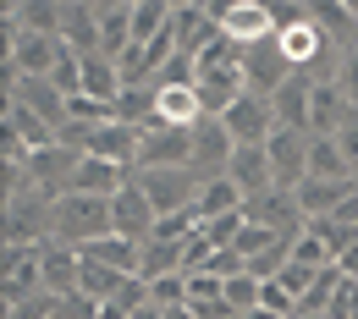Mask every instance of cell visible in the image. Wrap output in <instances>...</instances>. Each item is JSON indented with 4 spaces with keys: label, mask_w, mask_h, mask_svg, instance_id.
Here are the masks:
<instances>
[{
    "label": "cell",
    "mask_w": 358,
    "mask_h": 319,
    "mask_svg": "<svg viewBox=\"0 0 358 319\" xmlns=\"http://www.w3.org/2000/svg\"><path fill=\"white\" fill-rule=\"evenodd\" d=\"M110 231H116V215H110V198H99V193H61L50 204V237L55 242L89 248Z\"/></svg>",
    "instance_id": "6da1fadb"
},
{
    "label": "cell",
    "mask_w": 358,
    "mask_h": 319,
    "mask_svg": "<svg viewBox=\"0 0 358 319\" xmlns=\"http://www.w3.org/2000/svg\"><path fill=\"white\" fill-rule=\"evenodd\" d=\"M50 204L55 198L34 193V187L11 193L6 198V215H0V242L6 248H45L50 242Z\"/></svg>",
    "instance_id": "7a4b0ae2"
},
{
    "label": "cell",
    "mask_w": 358,
    "mask_h": 319,
    "mask_svg": "<svg viewBox=\"0 0 358 319\" xmlns=\"http://www.w3.org/2000/svg\"><path fill=\"white\" fill-rule=\"evenodd\" d=\"M204 11L215 17V28H221L231 45H265V39H275L270 0H210Z\"/></svg>",
    "instance_id": "3957f363"
},
{
    "label": "cell",
    "mask_w": 358,
    "mask_h": 319,
    "mask_svg": "<svg viewBox=\"0 0 358 319\" xmlns=\"http://www.w3.org/2000/svg\"><path fill=\"white\" fill-rule=\"evenodd\" d=\"M78 160H83V149H72V143H50V149H34V154L22 160V171H28V187H34V193H45V198H61V193H72Z\"/></svg>",
    "instance_id": "277c9868"
},
{
    "label": "cell",
    "mask_w": 358,
    "mask_h": 319,
    "mask_svg": "<svg viewBox=\"0 0 358 319\" xmlns=\"http://www.w3.org/2000/svg\"><path fill=\"white\" fill-rule=\"evenodd\" d=\"M138 182H143L149 204H155L160 215H171V209H187V204L199 198L204 177H199L193 165H149V171H138Z\"/></svg>",
    "instance_id": "5b68a950"
},
{
    "label": "cell",
    "mask_w": 358,
    "mask_h": 319,
    "mask_svg": "<svg viewBox=\"0 0 358 319\" xmlns=\"http://www.w3.org/2000/svg\"><path fill=\"white\" fill-rule=\"evenodd\" d=\"M55 55H61L55 34H34V28L6 22V66H17L22 77H50L55 72Z\"/></svg>",
    "instance_id": "8992f818"
},
{
    "label": "cell",
    "mask_w": 358,
    "mask_h": 319,
    "mask_svg": "<svg viewBox=\"0 0 358 319\" xmlns=\"http://www.w3.org/2000/svg\"><path fill=\"white\" fill-rule=\"evenodd\" d=\"M110 215H116V231L133 237V242H149V237H155L160 209L149 204V193H143V182H138V171H133V182H122L116 193H110Z\"/></svg>",
    "instance_id": "52a82bcc"
},
{
    "label": "cell",
    "mask_w": 358,
    "mask_h": 319,
    "mask_svg": "<svg viewBox=\"0 0 358 319\" xmlns=\"http://www.w3.org/2000/svg\"><path fill=\"white\" fill-rule=\"evenodd\" d=\"M231 154H237V138L226 133L221 116H204L199 127H193V171L210 182V177H226V165H231Z\"/></svg>",
    "instance_id": "ba28073f"
},
{
    "label": "cell",
    "mask_w": 358,
    "mask_h": 319,
    "mask_svg": "<svg viewBox=\"0 0 358 319\" xmlns=\"http://www.w3.org/2000/svg\"><path fill=\"white\" fill-rule=\"evenodd\" d=\"M0 297L6 303H22L34 292H45V253L39 248H6L0 253Z\"/></svg>",
    "instance_id": "9c48e42d"
},
{
    "label": "cell",
    "mask_w": 358,
    "mask_h": 319,
    "mask_svg": "<svg viewBox=\"0 0 358 319\" xmlns=\"http://www.w3.org/2000/svg\"><path fill=\"white\" fill-rule=\"evenodd\" d=\"M243 215L259 221V226H270V231H281V237H292V231L303 226V209H298V193H292V187L248 193V198H243Z\"/></svg>",
    "instance_id": "30bf717a"
},
{
    "label": "cell",
    "mask_w": 358,
    "mask_h": 319,
    "mask_svg": "<svg viewBox=\"0 0 358 319\" xmlns=\"http://www.w3.org/2000/svg\"><path fill=\"white\" fill-rule=\"evenodd\" d=\"M270 149V171H275V187H298L309 177V133H298V127H275L265 138Z\"/></svg>",
    "instance_id": "8fae6325"
},
{
    "label": "cell",
    "mask_w": 358,
    "mask_h": 319,
    "mask_svg": "<svg viewBox=\"0 0 358 319\" xmlns=\"http://www.w3.org/2000/svg\"><path fill=\"white\" fill-rule=\"evenodd\" d=\"M221 121H226V133L237 138V143H265L270 133H275V116H270V99L265 94H237L231 105L221 110Z\"/></svg>",
    "instance_id": "7c38bea8"
},
{
    "label": "cell",
    "mask_w": 358,
    "mask_h": 319,
    "mask_svg": "<svg viewBox=\"0 0 358 319\" xmlns=\"http://www.w3.org/2000/svg\"><path fill=\"white\" fill-rule=\"evenodd\" d=\"M243 77H248V94H275L287 77H292V61L281 55V45L275 39H265V45H243Z\"/></svg>",
    "instance_id": "4fadbf2b"
},
{
    "label": "cell",
    "mask_w": 358,
    "mask_h": 319,
    "mask_svg": "<svg viewBox=\"0 0 358 319\" xmlns=\"http://www.w3.org/2000/svg\"><path fill=\"white\" fill-rule=\"evenodd\" d=\"M187 160H193V127H149V133H138V171L187 165Z\"/></svg>",
    "instance_id": "5bb4252c"
},
{
    "label": "cell",
    "mask_w": 358,
    "mask_h": 319,
    "mask_svg": "<svg viewBox=\"0 0 358 319\" xmlns=\"http://www.w3.org/2000/svg\"><path fill=\"white\" fill-rule=\"evenodd\" d=\"M204 99L193 83H155V127H199Z\"/></svg>",
    "instance_id": "9a60e30c"
},
{
    "label": "cell",
    "mask_w": 358,
    "mask_h": 319,
    "mask_svg": "<svg viewBox=\"0 0 358 319\" xmlns=\"http://www.w3.org/2000/svg\"><path fill=\"white\" fill-rule=\"evenodd\" d=\"M39 253H45V292H55V297L83 292V248H72V242H55V237H50Z\"/></svg>",
    "instance_id": "2e32d148"
},
{
    "label": "cell",
    "mask_w": 358,
    "mask_h": 319,
    "mask_svg": "<svg viewBox=\"0 0 358 319\" xmlns=\"http://www.w3.org/2000/svg\"><path fill=\"white\" fill-rule=\"evenodd\" d=\"M348 121H358V105L342 94V83H314V105H309V133H342Z\"/></svg>",
    "instance_id": "e0dca14e"
},
{
    "label": "cell",
    "mask_w": 358,
    "mask_h": 319,
    "mask_svg": "<svg viewBox=\"0 0 358 319\" xmlns=\"http://www.w3.org/2000/svg\"><path fill=\"white\" fill-rule=\"evenodd\" d=\"M0 133L17 138L28 154H34V149H50V143H61L55 121H45L39 110H28V105H17V99H6V121H0Z\"/></svg>",
    "instance_id": "ac0fdd59"
},
{
    "label": "cell",
    "mask_w": 358,
    "mask_h": 319,
    "mask_svg": "<svg viewBox=\"0 0 358 319\" xmlns=\"http://www.w3.org/2000/svg\"><path fill=\"white\" fill-rule=\"evenodd\" d=\"M6 99H17V105H28V110H39L45 121H55V133L66 127V94L55 89L50 77H17V83L6 89Z\"/></svg>",
    "instance_id": "d6986e66"
},
{
    "label": "cell",
    "mask_w": 358,
    "mask_h": 319,
    "mask_svg": "<svg viewBox=\"0 0 358 319\" xmlns=\"http://www.w3.org/2000/svg\"><path fill=\"white\" fill-rule=\"evenodd\" d=\"M309 105H314V83H309V77H298V72L270 94V116H275V127H298V133H309Z\"/></svg>",
    "instance_id": "ffe728a7"
},
{
    "label": "cell",
    "mask_w": 358,
    "mask_h": 319,
    "mask_svg": "<svg viewBox=\"0 0 358 319\" xmlns=\"http://www.w3.org/2000/svg\"><path fill=\"white\" fill-rule=\"evenodd\" d=\"M226 177L243 187V198H248V193H265V187H275V171H270V149H265V143H237V154H231Z\"/></svg>",
    "instance_id": "44dd1931"
},
{
    "label": "cell",
    "mask_w": 358,
    "mask_h": 319,
    "mask_svg": "<svg viewBox=\"0 0 358 319\" xmlns=\"http://www.w3.org/2000/svg\"><path fill=\"white\" fill-rule=\"evenodd\" d=\"M309 177L320 182H353V160L336 133H309Z\"/></svg>",
    "instance_id": "7402d4cb"
},
{
    "label": "cell",
    "mask_w": 358,
    "mask_h": 319,
    "mask_svg": "<svg viewBox=\"0 0 358 319\" xmlns=\"http://www.w3.org/2000/svg\"><path fill=\"white\" fill-rule=\"evenodd\" d=\"M122 182H133V171H127V165L99 160V154H83V160H78V177H72V193H99V198H110Z\"/></svg>",
    "instance_id": "603a6c76"
},
{
    "label": "cell",
    "mask_w": 358,
    "mask_h": 319,
    "mask_svg": "<svg viewBox=\"0 0 358 319\" xmlns=\"http://www.w3.org/2000/svg\"><path fill=\"white\" fill-rule=\"evenodd\" d=\"M187 209H193V221H199V226H210L215 215H231V209H243V187L231 182V177H210V182L199 187V198H193Z\"/></svg>",
    "instance_id": "cb8c5ba5"
},
{
    "label": "cell",
    "mask_w": 358,
    "mask_h": 319,
    "mask_svg": "<svg viewBox=\"0 0 358 319\" xmlns=\"http://www.w3.org/2000/svg\"><path fill=\"white\" fill-rule=\"evenodd\" d=\"M353 187H358V182H320V177H303L292 193H298V209H303V221H320V215H336V204H342Z\"/></svg>",
    "instance_id": "d4e9b609"
},
{
    "label": "cell",
    "mask_w": 358,
    "mask_h": 319,
    "mask_svg": "<svg viewBox=\"0 0 358 319\" xmlns=\"http://www.w3.org/2000/svg\"><path fill=\"white\" fill-rule=\"evenodd\" d=\"M187 270V237H149L143 242V265H138V275L143 281H160V275H177Z\"/></svg>",
    "instance_id": "484cf974"
},
{
    "label": "cell",
    "mask_w": 358,
    "mask_h": 319,
    "mask_svg": "<svg viewBox=\"0 0 358 319\" xmlns=\"http://www.w3.org/2000/svg\"><path fill=\"white\" fill-rule=\"evenodd\" d=\"M61 39L72 50H99V11H94L89 0H66V11H61Z\"/></svg>",
    "instance_id": "4316f807"
},
{
    "label": "cell",
    "mask_w": 358,
    "mask_h": 319,
    "mask_svg": "<svg viewBox=\"0 0 358 319\" xmlns=\"http://www.w3.org/2000/svg\"><path fill=\"white\" fill-rule=\"evenodd\" d=\"M122 66L110 61V55H99V50H89L83 55V94H94V99H105V105H116L122 99Z\"/></svg>",
    "instance_id": "83f0119b"
},
{
    "label": "cell",
    "mask_w": 358,
    "mask_h": 319,
    "mask_svg": "<svg viewBox=\"0 0 358 319\" xmlns=\"http://www.w3.org/2000/svg\"><path fill=\"white\" fill-rule=\"evenodd\" d=\"M83 253H89V259H99V265H110V270H122V275H138V265H143V242L122 237V231H110V237L89 242Z\"/></svg>",
    "instance_id": "f1b7e54d"
},
{
    "label": "cell",
    "mask_w": 358,
    "mask_h": 319,
    "mask_svg": "<svg viewBox=\"0 0 358 319\" xmlns=\"http://www.w3.org/2000/svg\"><path fill=\"white\" fill-rule=\"evenodd\" d=\"M61 11H66V0H17V6L6 11V22L34 28V34H55V39H61Z\"/></svg>",
    "instance_id": "f546056e"
},
{
    "label": "cell",
    "mask_w": 358,
    "mask_h": 319,
    "mask_svg": "<svg viewBox=\"0 0 358 319\" xmlns=\"http://www.w3.org/2000/svg\"><path fill=\"white\" fill-rule=\"evenodd\" d=\"M171 34H177V50H187V55H199V50L210 45L221 28H215V17L199 6V11H171Z\"/></svg>",
    "instance_id": "4dcf8cb0"
},
{
    "label": "cell",
    "mask_w": 358,
    "mask_h": 319,
    "mask_svg": "<svg viewBox=\"0 0 358 319\" xmlns=\"http://www.w3.org/2000/svg\"><path fill=\"white\" fill-rule=\"evenodd\" d=\"M116 121H127L138 133H149L155 127V83H143V89H122L116 99Z\"/></svg>",
    "instance_id": "1f68e13d"
},
{
    "label": "cell",
    "mask_w": 358,
    "mask_h": 319,
    "mask_svg": "<svg viewBox=\"0 0 358 319\" xmlns=\"http://www.w3.org/2000/svg\"><path fill=\"white\" fill-rule=\"evenodd\" d=\"M292 259H298V265H314V270H325V265H336V253H331V242L320 237V226H314V221H303V226L292 231Z\"/></svg>",
    "instance_id": "d6a6232c"
},
{
    "label": "cell",
    "mask_w": 358,
    "mask_h": 319,
    "mask_svg": "<svg viewBox=\"0 0 358 319\" xmlns=\"http://www.w3.org/2000/svg\"><path fill=\"white\" fill-rule=\"evenodd\" d=\"M133 45V6H122V11H105L99 17V55H122V50Z\"/></svg>",
    "instance_id": "836d02e7"
},
{
    "label": "cell",
    "mask_w": 358,
    "mask_h": 319,
    "mask_svg": "<svg viewBox=\"0 0 358 319\" xmlns=\"http://www.w3.org/2000/svg\"><path fill=\"white\" fill-rule=\"evenodd\" d=\"M171 28V6L166 0H138L133 6V45H149Z\"/></svg>",
    "instance_id": "e575fe53"
},
{
    "label": "cell",
    "mask_w": 358,
    "mask_h": 319,
    "mask_svg": "<svg viewBox=\"0 0 358 319\" xmlns=\"http://www.w3.org/2000/svg\"><path fill=\"white\" fill-rule=\"evenodd\" d=\"M122 281H127L122 270H110V265H99V259H89V253H83V292H89L94 303L116 297V292H122Z\"/></svg>",
    "instance_id": "d590c367"
},
{
    "label": "cell",
    "mask_w": 358,
    "mask_h": 319,
    "mask_svg": "<svg viewBox=\"0 0 358 319\" xmlns=\"http://www.w3.org/2000/svg\"><path fill=\"white\" fill-rule=\"evenodd\" d=\"M259 309H270V314H287V319H298L303 314V303H298V292H287L275 275H270L265 286H259Z\"/></svg>",
    "instance_id": "8d00e7d4"
},
{
    "label": "cell",
    "mask_w": 358,
    "mask_h": 319,
    "mask_svg": "<svg viewBox=\"0 0 358 319\" xmlns=\"http://www.w3.org/2000/svg\"><path fill=\"white\" fill-rule=\"evenodd\" d=\"M149 297H155L160 309H187V270H177V275H160V281H149Z\"/></svg>",
    "instance_id": "74e56055"
},
{
    "label": "cell",
    "mask_w": 358,
    "mask_h": 319,
    "mask_svg": "<svg viewBox=\"0 0 358 319\" xmlns=\"http://www.w3.org/2000/svg\"><path fill=\"white\" fill-rule=\"evenodd\" d=\"M270 242H281V231H270V226H259V221H248V226L237 231V242H231V248H237L243 259H254V253H265Z\"/></svg>",
    "instance_id": "f35d334b"
},
{
    "label": "cell",
    "mask_w": 358,
    "mask_h": 319,
    "mask_svg": "<svg viewBox=\"0 0 358 319\" xmlns=\"http://www.w3.org/2000/svg\"><path fill=\"white\" fill-rule=\"evenodd\" d=\"M243 226H248V215H243V209H231V215H215L210 226H199V231H204V237H210L215 248H231V242H237V231H243Z\"/></svg>",
    "instance_id": "ab89813d"
},
{
    "label": "cell",
    "mask_w": 358,
    "mask_h": 319,
    "mask_svg": "<svg viewBox=\"0 0 358 319\" xmlns=\"http://www.w3.org/2000/svg\"><path fill=\"white\" fill-rule=\"evenodd\" d=\"M6 319H55V292H34L22 303H6Z\"/></svg>",
    "instance_id": "60d3db41"
},
{
    "label": "cell",
    "mask_w": 358,
    "mask_h": 319,
    "mask_svg": "<svg viewBox=\"0 0 358 319\" xmlns=\"http://www.w3.org/2000/svg\"><path fill=\"white\" fill-rule=\"evenodd\" d=\"M336 83H342V94H348V99L358 105V45L342 55V72H336Z\"/></svg>",
    "instance_id": "b9f144b4"
},
{
    "label": "cell",
    "mask_w": 358,
    "mask_h": 319,
    "mask_svg": "<svg viewBox=\"0 0 358 319\" xmlns=\"http://www.w3.org/2000/svg\"><path fill=\"white\" fill-rule=\"evenodd\" d=\"M336 138H342V149H348V160H353V182H358V121H348Z\"/></svg>",
    "instance_id": "7bdbcfd3"
},
{
    "label": "cell",
    "mask_w": 358,
    "mask_h": 319,
    "mask_svg": "<svg viewBox=\"0 0 358 319\" xmlns=\"http://www.w3.org/2000/svg\"><path fill=\"white\" fill-rule=\"evenodd\" d=\"M348 319H358V281L348 275Z\"/></svg>",
    "instance_id": "ee69618b"
},
{
    "label": "cell",
    "mask_w": 358,
    "mask_h": 319,
    "mask_svg": "<svg viewBox=\"0 0 358 319\" xmlns=\"http://www.w3.org/2000/svg\"><path fill=\"white\" fill-rule=\"evenodd\" d=\"M171 11H199V6H210V0H166Z\"/></svg>",
    "instance_id": "f6af8a7d"
},
{
    "label": "cell",
    "mask_w": 358,
    "mask_h": 319,
    "mask_svg": "<svg viewBox=\"0 0 358 319\" xmlns=\"http://www.w3.org/2000/svg\"><path fill=\"white\" fill-rule=\"evenodd\" d=\"M342 6H348V11H353V17H358V0H342Z\"/></svg>",
    "instance_id": "bcb514c9"
},
{
    "label": "cell",
    "mask_w": 358,
    "mask_h": 319,
    "mask_svg": "<svg viewBox=\"0 0 358 319\" xmlns=\"http://www.w3.org/2000/svg\"><path fill=\"white\" fill-rule=\"evenodd\" d=\"M298 319H331V314H298Z\"/></svg>",
    "instance_id": "7dc6e473"
},
{
    "label": "cell",
    "mask_w": 358,
    "mask_h": 319,
    "mask_svg": "<svg viewBox=\"0 0 358 319\" xmlns=\"http://www.w3.org/2000/svg\"><path fill=\"white\" fill-rule=\"evenodd\" d=\"M231 319H248V314H231Z\"/></svg>",
    "instance_id": "c3c4849f"
},
{
    "label": "cell",
    "mask_w": 358,
    "mask_h": 319,
    "mask_svg": "<svg viewBox=\"0 0 358 319\" xmlns=\"http://www.w3.org/2000/svg\"><path fill=\"white\" fill-rule=\"evenodd\" d=\"M353 281H358V275H353Z\"/></svg>",
    "instance_id": "681fc988"
}]
</instances>
